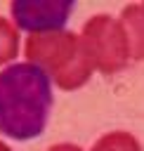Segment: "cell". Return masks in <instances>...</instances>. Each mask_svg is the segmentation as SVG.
Instances as JSON below:
<instances>
[{"label":"cell","instance_id":"1","mask_svg":"<svg viewBox=\"0 0 144 151\" xmlns=\"http://www.w3.org/2000/svg\"><path fill=\"white\" fill-rule=\"evenodd\" d=\"M52 111L50 76L31 61L0 71V134L17 142L40 137Z\"/></svg>","mask_w":144,"mask_h":151},{"label":"cell","instance_id":"2","mask_svg":"<svg viewBox=\"0 0 144 151\" xmlns=\"http://www.w3.org/2000/svg\"><path fill=\"white\" fill-rule=\"evenodd\" d=\"M24 54L31 64L45 66L52 73V80L61 90H78L83 87L94 66L85 52V45L78 33L73 31H52V33H35L28 35Z\"/></svg>","mask_w":144,"mask_h":151},{"label":"cell","instance_id":"3","mask_svg":"<svg viewBox=\"0 0 144 151\" xmlns=\"http://www.w3.org/2000/svg\"><path fill=\"white\" fill-rule=\"evenodd\" d=\"M80 40L85 45V52H87L94 71L111 76L127 66V59H130L127 35H125L120 21L111 19L109 14H97V17L87 19L80 31Z\"/></svg>","mask_w":144,"mask_h":151},{"label":"cell","instance_id":"4","mask_svg":"<svg viewBox=\"0 0 144 151\" xmlns=\"http://www.w3.org/2000/svg\"><path fill=\"white\" fill-rule=\"evenodd\" d=\"M9 12H12L17 26L28 31L31 35H35V33H52V31H61L64 28V24L68 21V17L73 12V2L71 0H59V2L19 0V2L9 5Z\"/></svg>","mask_w":144,"mask_h":151},{"label":"cell","instance_id":"5","mask_svg":"<svg viewBox=\"0 0 144 151\" xmlns=\"http://www.w3.org/2000/svg\"><path fill=\"white\" fill-rule=\"evenodd\" d=\"M120 26L127 35L130 57L137 61H144V2L142 5H127L120 12Z\"/></svg>","mask_w":144,"mask_h":151},{"label":"cell","instance_id":"6","mask_svg":"<svg viewBox=\"0 0 144 151\" xmlns=\"http://www.w3.org/2000/svg\"><path fill=\"white\" fill-rule=\"evenodd\" d=\"M90 151H142V146L135 139V134L123 132V130H116V132L102 134Z\"/></svg>","mask_w":144,"mask_h":151},{"label":"cell","instance_id":"7","mask_svg":"<svg viewBox=\"0 0 144 151\" xmlns=\"http://www.w3.org/2000/svg\"><path fill=\"white\" fill-rule=\"evenodd\" d=\"M19 52V31L12 21L0 17V66L17 59Z\"/></svg>","mask_w":144,"mask_h":151},{"label":"cell","instance_id":"8","mask_svg":"<svg viewBox=\"0 0 144 151\" xmlns=\"http://www.w3.org/2000/svg\"><path fill=\"white\" fill-rule=\"evenodd\" d=\"M47 151H83V149L76 146V144H66V142H64V144H54V146H50Z\"/></svg>","mask_w":144,"mask_h":151},{"label":"cell","instance_id":"9","mask_svg":"<svg viewBox=\"0 0 144 151\" xmlns=\"http://www.w3.org/2000/svg\"><path fill=\"white\" fill-rule=\"evenodd\" d=\"M0 151H12V149H9V146H7L5 142H0Z\"/></svg>","mask_w":144,"mask_h":151}]
</instances>
